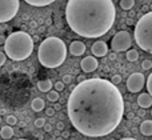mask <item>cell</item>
<instances>
[{"label": "cell", "mask_w": 152, "mask_h": 140, "mask_svg": "<svg viewBox=\"0 0 152 140\" xmlns=\"http://www.w3.org/2000/svg\"><path fill=\"white\" fill-rule=\"evenodd\" d=\"M80 67L86 74H89V72H94L97 69L99 61H97V59L95 58V56H87V58H84L83 60H81Z\"/></svg>", "instance_id": "obj_9"}, {"label": "cell", "mask_w": 152, "mask_h": 140, "mask_svg": "<svg viewBox=\"0 0 152 140\" xmlns=\"http://www.w3.org/2000/svg\"><path fill=\"white\" fill-rule=\"evenodd\" d=\"M27 4L34 5V7H45V5L52 4L55 0H24Z\"/></svg>", "instance_id": "obj_17"}, {"label": "cell", "mask_w": 152, "mask_h": 140, "mask_svg": "<svg viewBox=\"0 0 152 140\" xmlns=\"http://www.w3.org/2000/svg\"><path fill=\"white\" fill-rule=\"evenodd\" d=\"M20 1L19 0H0V23H7L12 20L19 12Z\"/></svg>", "instance_id": "obj_6"}, {"label": "cell", "mask_w": 152, "mask_h": 140, "mask_svg": "<svg viewBox=\"0 0 152 140\" xmlns=\"http://www.w3.org/2000/svg\"><path fill=\"white\" fill-rule=\"evenodd\" d=\"M140 132L144 136L152 135V120H144V122L140 124Z\"/></svg>", "instance_id": "obj_14"}, {"label": "cell", "mask_w": 152, "mask_h": 140, "mask_svg": "<svg viewBox=\"0 0 152 140\" xmlns=\"http://www.w3.org/2000/svg\"><path fill=\"white\" fill-rule=\"evenodd\" d=\"M45 115H47V116H53V115H55V109L53 108H47L45 109Z\"/></svg>", "instance_id": "obj_29"}, {"label": "cell", "mask_w": 152, "mask_h": 140, "mask_svg": "<svg viewBox=\"0 0 152 140\" xmlns=\"http://www.w3.org/2000/svg\"><path fill=\"white\" fill-rule=\"evenodd\" d=\"M0 123H1V117H0Z\"/></svg>", "instance_id": "obj_38"}, {"label": "cell", "mask_w": 152, "mask_h": 140, "mask_svg": "<svg viewBox=\"0 0 152 140\" xmlns=\"http://www.w3.org/2000/svg\"><path fill=\"white\" fill-rule=\"evenodd\" d=\"M53 87H55V91H58V92H60V91H63L64 88H66V84H64L61 80H59V82H56L55 84H53Z\"/></svg>", "instance_id": "obj_23"}, {"label": "cell", "mask_w": 152, "mask_h": 140, "mask_svg": "<svg viewBox=\"0 0 152 140\" xmlns=\"http://www.w3.org/2000/svg\"><path fill=\"white\" fill-rule=\"evenodd\" d=\"M120 8L124 11H129L131 8H134L135 5V0H120Z\"/></svg>", "instance_id": "obj_19"}, {"label": "cell", "mask_w": 152, "mask_h": 140, "mask_svg": "<svg viewBox=\"0 0 152 140\" xmlns=\"http://www.w3.org/2000/svg\"><path fill=\"white\" fill-rule=\"evenodd\" d=\"M137 59H139V52H137L136 50H134V48H129V50H127V60L128 61H136Z\"/></svg>", "instance_id": "obj_18"}, {"label": "cell", "mask_w": 152, "mask_h": 140, "mask_svg": "<svg viewBox=\"0 0 152 140\" xmlns=\"http://www.w3.org/2000/svg\"><path fill=\"white\" fill-rule=\"evenodd\" d=\"M56 128H58V130H64V123L63 122H58V124H56Z\"/></svg>", "instance_id": "obj_32"}, {"label": "cell", "mask_w": 152, "mask_h": 140, "mask_svg": "<svg viewBox=\"0 0 152 140\" xmlns=\"http://www.w3.org/2000/svg\"><path fill=\"white\" fill-rule=\"evenodd\" d=\"M142 68L145 69V71H148V69L152 68V60H148V59H144V60L142 61Z\"/></svg>", "instance_id": "obj_21"}, {"label": "cell", "mask_w": 152, "mask_h": 140, "mask_svg": "<svg viewBox=\"0 0 152 140\" xmlns=\"http://www.w3.org/2000/svg\"><path fill=\"white\" fill-rule=\"evenodd\" d=\"M127 117H128V119H132V117H134V114H128L127 115Z\"/></svg>", "instance_id": "obj_36"}, {"label": "cell", "mask_w": 152, "mask_h": 140, "mask_svg": "<svg viewBox=\"0 0 152 140\" xmlns=\"http://www.w3.org/2000/svg\"><path fill=\"white\" fill-rule=\"evenodd\" d=\"M37 58L43 67L58 68L64 63L67 58L66 43L56 36H50L43 40L37 51Z\"/></svg>", "instance_id": "obj_3"}, {"label": "cell", "mask_w": 152, "mask_h": 140, "mask_svg": "<svg viewBox=\"0 0 152 140\" xmlns=\"http://www.w3.org/2000/svg\"><path fill=\"white\" fill-rule=\"evenodd\" d=\"M110 82L112 83L113 85H118V84H120V83H121V76H120V75H113V76H112V79H111Z\"/></svg>", "instance_id": "obj_24"}, {"label": "cell", "mask_w": 152, "mask_h": 140, "mask_svg": "<svg viewBox=\"0 0 152 140\" xmlns=\"http://www.w3.org/2000/svg\"><path fill=\"white\" fill-rule=\"evenodd\" d=\"M69 52L74 56H81L86 52V44L83 42H80V40H75L69 45Z\"/></svg>", "instance_id": "obj_11"}, {"label": "cell", "mask_w": 152, "mask_h": 140, "mask_svg": "<svg viewBox=\"0 0 152 140\" xmlns=\"http://www.w3.org/2000/svg\"><path fill=\"white\" fill-rule=\"evenodd\" d=\"M145 83V77L142 72H134L132 75H129V77L127 79V90L131 93H137L143 90Z\"/></svg>", "instance_id": "obj_8"}, {"label": "cell", "mask_w": 152, "mask_h": 140, "mask_svg": "<svg viewBox=\"0 0 152 140\" xmlns=\"http://www.w3.org/2000/svg\"><path fill=\"white\" fill-rule=\"evenodd\" d=\"M0 136H1V139L4 140H11L13 136V128L12 125H4V127H1V130H0Z\"/></svg>", "instance_id": "obj_13"}, {"label": "cell", "mask_w": 152, "mask_h": 140, "mask_svg": "<svg viewBox=\"0 0 152 140\" xmlns=\"http://www.w3.org/2000/svg\"><path fill=\"white\" fill-rule=\"evenodd\" d=\"M120 140H137V139H134V138H123V139H120Z\"/></svg>", "instance_id": "obj_35"}, {"label": "cell", "mask_w": 152, "mask_h": 140, "mask_svg": "<svg viewBox=\"0 0 152 140\" xmlns=\"http://www.w3.org/2000/svg\"><path fill=\"white\" fill-rule=\"evenodd\" d=\"M151 115H152V109H151Z\"/></svg>", "instance_id": "obj_39"}, {"label": "cell", "mask_w": 152, "mask_h": 140, "mask_svg": "<svg viewBox=\"0 0 152 140\" xmlns=\"http://www.w3.org/2000/svg\"><path fill=\"white\" fill-rule=\"evenodd\" d=\"M4 42H5V36L0 35V44H4Z\"/></svg>", "instance_id": "obj_33"}, {"label": "cell", "mask_w": 152, "mask_h": 140, "mask_svg": "<svg viewBox=\"0 0 152 140\" xmlns=\"http://www.w3.org/2000/svg\"><path fill=\"white\" fill-rule=\"evenodd\" d=\"M71 80H72V77L69 76V75H64V76H63V80H61V82H63L64 84H69V83H71Z\"/></svg>", "instance_id": "obj_28"}, {"label": "cell", "mask_w": 152, "mask_h": 140, "mask_svg": "<svg viewBox=\"0 0 152 140\" xmlns=\"http://www.w3.org/2000/svg\"><path fill=\"white\" fill-rule=\"evenodd\" d=\"M43 128H44L45 132H51V131H52V125H51V124H47V123L43 125Z\"/></svg>", "instance_id": "obj_30"}, {"label": "cell", "mask_w": 152, "mask_h": 140, "mask_svg": "<svg viewBox=\"0 0 152 140\" xmlns=\"http://www.w3.org/2000/svg\"><path fill=\"white\" fill-rule=\"evenodd\" d=\"M132 36L128 31H119L111 40V48L115 52H123L131 48Z\"/></svg>", "instance_id": "obj_7"}, {"label": "cell", "mask_w": 152, "mask_h": 140, "mask_svg": "<svg viewBox=\"0 0 152 140\" xmlns=\"http://www.w3.org/2000/svg\"><path fill=\"white\" fill-rule=\"evenodd\" d=\"M5 61H7V55H5L3 51H0V67L4 66Z\"/></svg>", "instance_id": "obj_27"}, {"label": "cell", "mask_w": 152, "mask_h": 140, "mask_svg": "<svg viewBox=\"0 0 152 140\" xmlns=\"http://www.w3.org/2000/svg\"><path fill=\"white\" fill-rule=\"evenodd\" d=\"M5 122H7L8 125H15L16 123H18V119H16V116H13V115H8Z\"/></svg>", "instance_id": "obj_22"}, {"label": "cell", "mask_w": 152, "mask_h": 140, "mask_svg": "<svg viewBox=\"0 0 152 140\" xmlns=\"http://www.w3.org/2000/svg\"><path fill=\"white\" fill-rule=\"evenodd\" d=\"M112 0H68L66 19L75 34L88 39L105 35L115 23Z\"/></svg>", "instance_id": "obj_2"}, {"label": "cell", "mask_w": 152, "mask_h": 140, "mask_svg": "<svg viewBox=\"0 0 152 140\" xmlns=\"http://www.w3.org/2000/svg\"><path fill=\"white\" fill-rule=\"evenodd\" d=\"M31 107H32V109H34L35 112L43 111V109H44V107H45L44 100H43L42 98H35L34 100H32V103H31Z\"/></svg>", "instance_id": "obj_16"}, {"label": "cell", "mask_w": 152, "mask_h": 140, "mask_svg": "<svg viewBox=\"0 0 152 140\" xmlns=\"http://www.w3.org/2000/svg\"><path fill=\"white\" fill-rule=\"evenodd\" d=\"M45 124V119L44 117H39V119L35 120V127L36 128H43V125Z\"/></svg>", "instance_id": "obj_25"}, {"label": "cell", "mask_w": 152, "mask_h": 140, "mask_svg": "<svg viewBox=\"0 0 152 140\" xmlns=\"http://www.w3.org/2000/svg\"><path fill=\"white\" fill-rule=\"evenodd\" d=\"M47 99L50 101H52V103H55V101L59 100V92L55 91V90H50L48 93H47Z\"/></svg>", "instance_id": "obj_20"}, {"label": "cell", "mask_w": 152, "mask_h": 140, "mask_svg": "<svg viewBox=\"0 0 152 140\" xmlns=\"http://www.w3.org/2000/svg\"><path fill=\"white\" fill-rule=\"evenodd\" d=\"M92 53H94L95 58H102V56H105L108 52V45L107 43L102 42V40H97L92 44Z\"/></svg>", "instance_id": "obj_10"}, {"label": "cell", "mask_w": 152, "mask_h": 140, "mask_svg": "<svg viewBox=\"0 0 152 140\" xmlns=\"http://www.w3.org/2000/svg\"><path fill=\"white\" fill-rule=\"evenodd\" d=\"M68 117L76 131L88 138L112 133L124 115L121 92L107 79H86L74 87L67 101Z\"/></svg>", "instance_id": "obj_1"}, {"label": "cell", "mask_w": 152, "mask_h": 140, "mask_svg": "<svg viewBox=\"0 0 152 140\" xmlns=\"http://www.w3.org/2000/svg\"><path fill=\"white\" fill-rule=\"evenodd\" d=\"M4 51L7 58H10L11 60H26L34 51V40L31 35L24 31L12 32L8 37H5Z\"/></svg>", "instance_id": "obj_4"}, {"label": "cell", "mask_w": 152, "mask_h": 140, "mask_svg": "<svg viewBox=\"0 0 152 140\" xmlns=\"http://www.w3.org/2000/svg\"><path fill=\"white\" fill-rule=\"evenodd\" d=\"M52 87H53V84L50 79L40 80V82L37 83V88H39L40 92H48L50 90H52Z\"/></svg>", "instance_id": "obj_15"}, {"label": "cell", "mask_w": 152, "mask_h": 140, "mask_svg": "<svg viewBox=\"0 0 152 140\" xmlns=\"http://www.w3.org/2000/svg\"><path fill=\"white\" fill-rule=\"evenodd\" d=\"M137 104L142 108H150L152 106V96L150 93H140L137 96Z\"/></svg>", "instance_id": "obj_12"}, {"label": "cell", "mask_w": 152, "mask_h": 140, "mask_svg": "<svg viewBox=\"0 0 152 140\" xmlns=\"http://www.w3.org/2000/svg\"><path fill=\"white\" fill-rule=\"evenodd\" d=\"M110 59H111V60H115V59H116V55H115V53H111V55H110Z\"/></svg>", "instance_id": "obj_34"}, {"label": "cell", "mask_w": 152, "mask_h": 140, "mask_svg": "<svg viewBox=\"0 0 152 140\" xmlns=\"http://www.w3.org/2000/svg\"><path fill=\"white\" fill-rule=\"evenodd\" d=\"M147 90H148V93L152 96V72L150 74V76H148V79H147Z\"/></svg>", "instance_id": "obj_26"}, {"label": "cell", "mask_w": 152, "mask_h": 140, "mask_svg": "<svg viewBox=\"0 0 152 140\" xmlns=\"http://www.w3.org/2000/svg\"><path fill=\"white\" fill-rule=\"evenodd\" d=\"M16 140H27V139H16Z\"/></svg>", "instance_id": "obj_37"}, {"label": "cell", "mask_w": 152, "mask_h": 140, "mask_svg": "<svg viewBox=\"0 0 152 140\" xmlns=\"http://www.w3.org/2000/svg\"><path fill=\"white\" fill-rule=\"evenodd\" d=\"M87 77L84 76V75H79L77 77H76V80H77V83H81V82H84V80H86Z\"/></svg>", "instance_id": "obj_31"}, {"label": "cell", "mask_w": 152, "mask_h": 140, "mask_svg": "<svg viewBox=\"0 0 152 140\" xmlns=\"http://www.w3.org/2000/svg\"><path fill=\"white\" fill-rule=\"evenodd\" d=\"M135 40L142 50L152 53V11L143 15L136 23Z\"/></svg>", "instance_id": "obj_5"}]
</instances>
